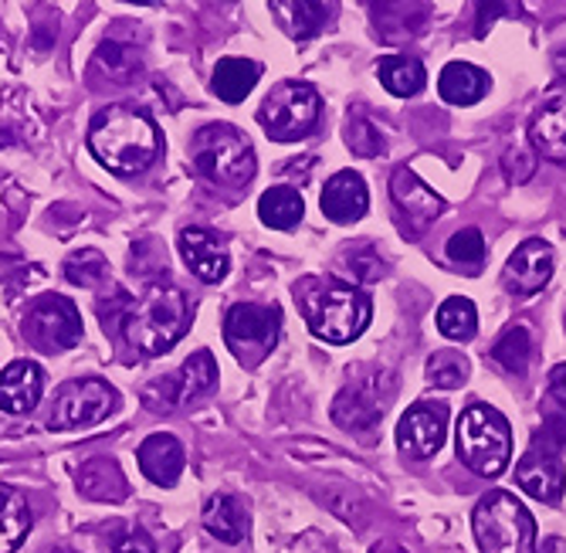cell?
Masks as SVG:
<instances>
[{
	"mask_svg": "<svg viewBox=\"0 0 566 553\" xmlns=\"http://www.w3.org/2000/svg\"><path fill=\"white\" fill-rule=\"evenodd\" d=\"M203 530L221 543H241L248 536V513L231 495H211L203 502Z\"/></svg>",
	"mask_w": 566,
	"mask_h": 553,
	"instance_id": "obj_25",
	"label": "cell"
},
{
	"mask_svg": "<svg viewBox=\"0 0 566 553\" xmlns=\"http://www.w3.org/2000/svg\"><path fill=\"white\" fill-rule=\"evenodd\" d=\"M566 445V421L563 418H546L543 431L536 435V448L549 451V456H556V451Z\"/></svg>",
	"mask_w": 566,
	"mask_h": 553,
	"instance_id": "obj_40",
	"label": "cell"
},
{
	"mask_svg": "<svg viewBox=\"0 0 566 553\" xmlns=\"http://www.w3.org/2000/svg\"><path fill=\"white\" fill-rule=\"evenodd\" d=\"M556 69H559V75L566 79V52H559V55H556Z\"/></svg>",
	"mask_w": 566,
	"mask_h": 553,
	"instance_id": "obj_44",
	"label": "cell"
},
{
	"mask_svg": "<svg viewBox=\"0 0 566 553\" xmlns=\"http://www.w3.org/2000/svg\"><path fill=\"white\" fill-rule=\"evenodd\" d=\"M88 149L113 174H139L160 157V129L136 106H109L88 126Z\"/></svg>",
	"mask_w": 566,
	"mask_h": 553,
	"instance_id": "obj_1",
	"label": "cell"
},
{
	"mask_svg": "<svg viewBox=\"0 0 566 553\" xmlns=\"http://www.w3.org/2000/svg\"><path fill=\"white\" fill-rule=\"evenodd\" d=\"M533 154L549 164L566 167V88H556L543 98V106L530 119Z\"/></svg>",
	"mask_w": 566,
	"mask_h": 553,
	"instance_id": "obj_16",
	"label": "cell"
},
{
	"mask_svg": "<svg viewBox=\"0 0 566 553\" xmlns=\"http://www.w3.org/2000/svg\"><path fill=\"white\" fill-rule=\"evenodd\" d=\"M269 8L279 28L295 41L313 38L329 21V4H316V0H272Z\"/></svg>",
	"mask_w": 566,
	"mask_h": 553,
	"instance_id": "obj_23",
	"label": "cell"
},
{
	"mask_svg": "<svg viewBox=\"0 0 566 553\" xmlns=\"http://www.w3.org/2000/svg\"><path fill=\"white\" fill-rule=\"evenodd\" d=\"M323 215L336 225H349V221H359L370 208V194H367V184L356 170H339L326 180L323 187Z\"/></svg>",
	"mask_w": 566,
	"mask_h": 553,
	"instance_id": "obj_19",
	"label": "cell"
},
{
	"mask_svg": "<svg viewBox=\"0 0 566 553\" xmlns=\"http://www.w3.org/2000/svg\"><path fill=\"white\" fill-rule=\"evenodd\" d=\"M295 299L302 303L308 330L336 346L353 343L370 326V316H374L370 295L359 292L356 285H343V282L323 285L316 279H308L305 285H295Z\"/></svg>",
	"mask_w": 566,
	"mask_h": 553,
	"instance_id": "obj_3",
	"label": "cell"
},
{
	"mask_svg": "<svg viewBox=\"0 0 566 553\" xmlns=\"http://www.w3.org/2000/svg\"><path fill=\"white\" fill-rule=\"evenodd\" d=\"M428 380L434 387L454 390L469 380V361L461 354H454V349H438V354L428 361Z\"/></svg>",
	"mask_w": 566,
	"mask_h": 553,
	"instance_id": "obj_35",
	"label": "cell"
},
{
	"mask_svg": "<svg viewBox=\"0 0 566 553\" xmlns=\"http://www.w3.org/2000/svg\"><path fill=\"white\" fill-rule=\"evenodd\" d=\"M370 553H407V550H397V546H374Z\"/></svg>",
	"mask_w": 566,
	"mask_h": 553,
	"instance_id": "obj_45",
	"label": "cell"
},
{
	"mask_svg": "<svg viewBox=\"0 0 566 553\" xmlns=\"http://www.w3.org/2000/svg\"><path fill=\"white\" fill-rule=\"evenodd\" d=\"M279 333H282V310L279 306L238 303L224 316L228 349L244 367H259L275 349Z\"/></svg>",
	"mask_w": 566,
	"mask_h": 553,
	"instance_id": "obj_9",
	"label": "cell"
},
{
	"mask_svg": "<svg viewBox=\"0 0 566 553\" xmlns=\"http://www.w3.org/2000/svg\"><path fill=\"white\" fill-rule=\"evenodd\" d=\"M394 390L397 380L387 371H374L367 377L349 380L333 400V421L353 435H374L384 421V411L390 408Z\"/></svg>",
	"mask_w": 566,
	"mask_h": 553,
	"instance_id": "obj_8",
	"label": "cell"
},
{
	"mask_svg": "<svg viewBox=\"0 0 566 553\" xmlns=\"http://www.w3.org/2000/svg\"><path fill=\"white\" fill-rule=\"evenodd\" d=\"M59 553H65V550H59Z\"/></svg>",
	"mask_w": 566,
	"mask_h": 553,
	"instance_id": "obj_46",
	"label": "cell"
},
{
	"mask_svg": "<svg viewBox=\"0 0 566 553\" xmlns=\"http://www.w3.org/2000/svg\"><path fill=\"white\" fill-rule=\"evenodd\" d=\"M502 170H505V180L509 184H526L533 174H536V154L526 146H509L505 157H502Z\"/></svg>",
	"mask_w": 566,
	"mask_h": 553,
	"instance_id": "obj_38",
	"label": "cell"
},
{
	"mask_svg": "<svg viewBox=\"0 0 566 553\" xmlns=\"http://www.w3.org/2000/svg\"><path fill=\"white\" fill-rule=\"evenodd\" d=\"M349 282H380L384 265L374 255H367V251H359V255H349Z\"/></svg>",
	"mask_w": 566,
	"mask_h": 553,
	"instance_id": "obj_39",
	"label": "cell"
},
{
	"mask_svg": "<svg viewBox=\"0 0 566 553\" xmlns=\"http://www.w3.org/2000/svg\"><path fill=\"white\" fill-rule=\"evenodd\" d=\"M516 482L526 495L549 502L553 507L566 489V469H563L559 456H549V451H543V448H533L516 466Z\"/></svg>",
	"mask_w": 566,
	"mask_h": 553,
	"instance_id": "obj_18",
	"label": "cell"
},
{
	"mask_svg": "<svg viewBox=\"0 0 566 553\" xmlns=\"http://www.w3.org/2000/svg\"><path fill=\"white\" fill-rule=\"evenodd\" d=\"M509 8H512V4H479V28H475L479 38H485V24H492V21H495L499 14H505Z\"/></svg>",
	"mask_w": 566,
	"mask_h": 553,
	"instance_id": "obj_42",
	"label": "cell"
},
{
	"mask_svg": "<svg viewBox=\"0 0 566 553\" xmlns=\"http://www.w3.org/2000/svg\"><path fill=\"white\" fill-rule=\"evenodd\" d=\"M116 390L113 384L98 380V377H82V380H69L59 387L55 405H51V418L48 428L51 431H72V428H88L106 421L109 411L116 408Z\"/></svg>",
	"mask_w": 566,
	"mask_h": 553,
	"instance_id": "obj_11",
	"label": "cell"
},
{
	"mask_svg": "<svg viewBox=\"0 0 566 553\" xmlns=\"http://www.w3.org/2000/svg\"><path fill=\"white\" fill-rule=\"evenodd\" d=\"M24 340L41 354H65L82 343V313L65 295H41L24 316Z\"/></svg>",
	"mask_w": 566,
	"mask_h": 553,
	"instance_id": "obj_10",
	"label": "cell"
},
{
	"mask_svg": "<svg viewBox=\"0 0 566 553\" xmlns=\"http://www.w3.org/2000/svg\"><path fill=\"white\" fill-rule=\"evenodd\" d=\"M109 546L113 553H160L153 536L143 526H129V523H116L109 533Z\"/></svg>",
	"mask_w": 566,
	"mask_h": 553,
	"instance_id": "obj_37",
	"label": "cell"
},
{
	"mask_svg": "<svg viewBox=\"0 0 566 553\" xmlns=\"http://www.w3.org/2000/svg\"><path fill=\"white\" fill-rule=\"evenodd\" d=\"M346 146L356 157H380L384 154V133L377 129V123L370 116L349 113L346 123Z\"/></svg>",
	"mask_w": 566,
	"mask_h": 553,
	"instance_id": "obj_34",
	"label": "cell"
},
{
	"mask_svg": "<svg viewBox=\"0 0 566 553\" xmlns=\"http://www.w3.org/2000/svg\"><path fill=\"white\" fill-rule=\"evenodd\" d=\"M28 530H31L28 499L11 486H0V553H14L28 536Z\"/></svg>",
	"mask_w": 566,
	"mask_h": 553,
	"instance_id": "obj_27",
	"label": "cell"
},
{
	"mask_svg": "<svg viewBox=\"0 0 566 553\" xmlns=\"http://www.w3.org/2000/svg\"><path fill=\"white\" fill-rule=\"evenodd\" d=\"M180 255L200 282H221L231 269L224 238H218L208 228H184L180 231Z\"/></svg>",
	"mask_w": 566,
	"mask_h": 553,
	"instance_id": "obj_17",
	"label": "cell"
},
{
	"mask_svg": "<svg viewBox=\"0 0 566 553\" xmlns=\"http://www.w3.org/2000/svg\"><path fill=\"white\" fill-rule=\"evenodd\" d=\"M95 62H98V69H106L119 82L139 75V55L133 52L129 44H123V41H102Z\"/></svg>",
	"mask_w": 566,
	"mask_h": 553,
	"instance_id": "obj_36",
	"label": "cell"
},
{
	"mask_svg": "<svg viewBox=\"0 0 566 553\" xmlns=\"http://www.w3.org/2000/svg\"><path fill=\"white\" fill-rule=\"evenodd\" d=\"M472 530L482 553H533L536 550V523L523 502L505 492L492 489L479 499L472 513Z\"/></svg>",
	"mask_w": 566,
	"mask_h": 553,
	"instance_id": "obj_6",
	"label": "cell"
},
{
	"mask_svg": "<svg viewBox=\"0 0 566 553\" xmlns=\"http://www.w3.org/2000/svg\"><path fill=\"white\" fill-rule=\"evenodd\" d=\"M454 448H458V459L465 462L475 476L495 479L509 469V459H512L509 421L489 405H472L458 418Z\"/></svg>",
	"mask_w": 566,
	"mask_h": 553,
	"instance_id": "obj_4",
	"label": "cell"
},
{
	"mask_svg": "<svg viewBox=\"0 0 566 553\" xmlns=\"http://www.w3.org/2000/svg\"><path fill=\"white\" fill-rule=\"evenodd\" d=\"M65 279L75 282V285H82V289H92L102 279H109V262L102 259V251L82 248V251H75V255L65 262Z\"/></svg>",
	"mask_w": 566,
	"mask_h": 553,
	"instance_id": "obj_33",
	"label": "cell"
},
{
	"mask_svg": "<svg viewBox=\"0 0 566 553\" xmlns=\"http://www.w3.org/2000/svg\"><path fill=\"white\" fill-rule=\"evenodd\" d=\"M553 279V248L543 238H526L509 255L502 269V285L512 295H533Z\"/></svg>",
	"mask_w": 566,
	"mask_h": 553,
	"instance_id": "obj_15",
	"label": "cell"
},
{
	"mask_svg": "<svg viewBox=\"0 0 566 553\" xmlns=\"http://www.w3.org/2000/svg\"><path fill=\"white\" fill-rule=\"evenodd\" d=\"M259 79H262V65L259 62H251V59H221L218 69H214L211 85H214L218 98L238 106V103H244V98H248V92L259 85Z\"/></svg>",
	"mask_w": 566,
	"mask_h": 553,
	"instance_id": "obj_26",
	"label": "cell"
},
{
	"mask_svg": "<svg viewBox=\"0 0 566 553\" xmlns=\"http://www.w3.org/2000/svg\"><path fill=\"white\" fill-rule=\"evenodd\" d=\"M549 397L559 408H566V364H556L549 371Z\"/></svg>",
	"mask_w": 566,
	"mask_h": 553,
	"instance_id": "obj_41",
	"label": "cell"
},
{
	"mask_svg": "<svg viewBox=\"0 0 566 553\" xmlns=\"http://www.w3.org/2000/svg\"><path fill=\"white\" fill-rule=\"evenodd\" d=\"M438 330L448 336V340H458V343H469L479 330V313L472 306V299H461V295H451L441 303L438 310Z\"/></svg>",
	"mask_w": 566,
	"mask_h": 553,
	"instance_id": "obj_31",
	"label": "cell"
},
{
	"mask_svg": "<svg viewBox=\"0 0 566 553\" xmlns=\"http://www.w3.org/2000/svg\"><path fill=\"white\" fill-rule=\"evenodd\" d=\"M190 160L203 177L221 187H248L254 180V170H259L251 139L241 129L224 126V123L203 126L193 136Z\"/></svg>",
	"mask_w": 566,
	"mask_h": 553,
	"instance_id": "obj_5",
	"label": "cell"
},
{
	"mask_svg": "<svg viewBox=\"0 0 566 553\" xmlns=\"http://www.w3.org/2000/svg\"><path fill=\"white\" fill-rule=\"evenodd\" d=\"M305 215V205H302V194L295 187H269L259 200V218L269 225V228H295Z\"/></svg>",
	"mask_w": 566,
	"mask_h": 553,
	"instance_id": "obj_29",
	"label": "cell"
},
{
	"mask_svg": "<svg viewBox=\"0 0 566 553\" xmlns=\"http://www.w3.org/2000/svg\"><path fill=\"white\" fill-rule=\"evenodd\" d=\"M136 462L143 469V476L157 486H177L180 472H184V445L174 435H149L139 451H136Z\"/></svg>",
	"mask_w": 566,
	"mask_h": 553,
	"instance_id": "obj_21",
	"label": "cell"
},
{
	"mask_svg": "<svg viewBox=\"0 0 566 553\" xmlns=\"http://www.w3.org/2000/svg\"><path fill=\"white\" fill-rule=\"evenodd\" d=\"M44 390V374L31 361H14L0 374V411L8 415H28L38 408Z\"/></svg>",
	"mask_w": 566,
	"mask_h": 553,
	"instance_id": "obj_20",
	"label": "cell"
},
{
	"mask_svg": "<svg viewBox=\"0 0 566 553\" xmlns=\"http://www.w3.org/2000/svg\"><path fill=\"white\" fill-rule=\"evenodd\" d=\"M190 326L187 295L170 282H149L139 299H129L119 333L143 357H160L180 343Z\"/></svg>",
	"mask_w": 566,
	"mask_h": 553,
	"instance_id": "obj_2",
	"label": "cell"
},
{
	"mask_svg": "<svg viewBox=\"0 0 566 553\" xmlns=\"http://www.w3.org/2000/svg\"><path fill=\"white\" fill-rule=\"evenodd\" d=\"M448 262L458 265L461 272H479L485 262V241L479 228H461L448 238Z\"/></svg>",
	"mask_w": 566,
	"mask_h": 553,
	"instance_id": "obj_32",
	"label": "cell"
},
{
	"mask_svg": "<svg viewBox=\"0 0 566 553\" xmlns=\"http://www.w3.org/2000/svg\"><path fill=\"white\" fill-rule=\"evenodd\" d=\"M377 75L384 82V88L397 98H410L418 95L428 82V72L418 59H403V55H387L377 62Z\"/></svg>",
	"mask_w": 566,
	"mask_h": 553,
	"instance_id": "obj_28",
	"label": "cell"
},
{
	"mask_svg": "<svg viewBox=\"0 0 566 553\" xmlns=\"http://www.w3.org/2000/svg\"><path fill=\"white\" fill-rule=\"evenodd\" d=\"M390 197L394 208L400 211V231L407 238H418L428 225H434V218L444 215V197L438 190H431L415 170L397 167L390 174Z\"/></svg>",
	"mask_w": 566,
	"mask_h": 553,
	"instance_id": "obj_13",
	"label": "cell"
},
{
	"mask_svg": "<svg viewBox=\"0 0 566 553\" xmlns=\"http://www.w3.org/2000/svg\"><path fill=\"white\" fill-rule=\"evenodd\" d=\"M533 553H566V540H559V536H549V540H543Z\"/></svg>",
	"mask_w": 566,
	"mask_h": 553,
	"instance_id": "obj_43",
	"label": "cell"
},
{
	"mask_svg": "<svg viewBox=\"0 0 566 553\" xmlns=\"http://www.w3.org/2000/svg\"><path fill=\"white\" fill-rule=\"evenodd\" d=\"M319 109H323V98L308 82H279L265 95V103L259 109V123L275 143H295L316 129Z\"/></svg>",
	"mask_w": 566,
	"mask_h": 553,
	"instance_id": "obj_7",
	"label": "cell"
},
{
	"mask_svg": "<svg viewBox=\"0 0 566 553\" xmlns=\"http://www.w3.org/2000/svg\"><path fill=\"white\" fill-rule=\"evenodd\" d=\"M489 88H492L489 72H482L479 65H469V62H451L438 75V92L451 106H475L479 98H485Z\"/></svg>",
	"mask_w": 566,
	"mask_h": 553,
	"instance_id": "obj_22",
	"label": "cell"
},
{
	"mask_svg": "<svg viewBox=\"0 0 566 553\" xmlns=\"http://www.w3.org/2000/svg\"><path fill=\"white\" fill-rule=\"evenodd\" d=\"M78 489H82V495H88L95 502H123L126 476L116 466V459H88L78 469Z\"/></svg>",
	"mask_w": 566,
	"mask_h": 553,
	"instance_id": "obj_24",
	"label": "cell"
},
{
	"mask_svg": "<svg viewBox=\"0 0 566 553\" xmlns=\"http://www.w3.org/2000/svg\"><path fill=\"white\" fill-rule=\"evenodd\" d=\"M448 435V408L434 400H418L410 405L397 425V445L410 459H431L441 451Z\"/></svg>",
	"mask_w": 566,
	"mask_h": 553,
	"instance_id": "obj_14",
	"label": "cell"
},
{
	"mask_svg": "<svg viewBox=\"0 0 566 553\" xmlns=\"http://www.w3.org/2000/svg\"><path fill=\"white\" fill-rule=\"evenodd\" d=\"M530 354H533V336H530L526 326H509V330L499 336V343L492 346V361H499L502 371L516 374V377L526 374Z\"/></svg>",
	"mask_w": 566,
	"mask_h": 553,
	"instance_id": "obj_30",
	"label": "cell"
},
{
	"mask_svg": "<svg viewBox=\"0 0 566 553\" xmlns=\"http://www.w3.org/2000/svg\"><path fill=\"white\" fill-rule=\"evenodd\" d=\"M214 387H218V364L208 349H197L174 377L153 380L143 397H146V405H157V408H187L193 400L208 397Z\"/></svg>",
	"mask_w": 566,
	"mask_h": 553,
	"instance_id": "obj_12",
	"label": "cell"
}]
</instances>
